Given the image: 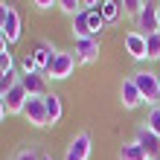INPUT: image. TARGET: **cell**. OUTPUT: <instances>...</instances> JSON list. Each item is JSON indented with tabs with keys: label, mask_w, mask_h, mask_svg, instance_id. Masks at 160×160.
Masks as SVG:
<instances>
[{
	"label": "cell",
	"mask_w": 160,
	"mask_h": 160,
	"mask_svg": "<svg viewBox=\"0 0 160 160\" xmlns=\"http://www.w3.org/2000/svg\"><path fill=\"white\" fill-rule=\"evenodd\" d=\"M131 82H134L137 90L143 93V99H146L148 108H154L157 102H160V82H157V73H152V70H134V73H131Z\"/></svg>",
	"instance_id": "6da1fadb"
},
{
	"label": "cell",
	"mask_w": 160,
	"mask_h": 160,
	"mask_svg": "<svg viewBox=\"0 0 160 160\" xmlns=\"http://www.w3.org/2000/svg\"><path fill=\"white\" fill-rule=\"evenodd\" d=\"M76 55L73 52H61L55 55V61L50 64V70H47V79H52V82H64V79H70L73 76V70H76Z\"/></svg>",
	"instance_id": "7a4b0ae2"
},
{
	"label": "cell",
	"mask_w": 160,
	"mask_h": 160,
	"mask_svg": "<svg viewBox=\"0 0 160 160\" xmlns=\"http://www.w3.org/2000/svg\"><path fill=\"white\" fill-rule=\"evenodd\" d=\"M137 32L140 35H154V32H160V18H157V3L154 0H146V6H143V12H140L137 18Z\"/></svg>",
	"instance_id": "3957f363"
},
{
	"label": "cell",
	"mask_w": 160,
	"mask_h": 160,
	"mask_svg": "<svg viewBox=\"0 0 160 160\" xmlns=\"http://www.w3.org/2000/svg\"><path fill=\"white\" fill-rule=\"evenodd\" d=\"M29 125L35 128H47L50 125V119H47V108H44V96H29L23 105V114H21Z\"/></svg>",
	"instance_id": "277c9868"
},
{
	"label": "cell",
	"mask_w": 160,
	"mask_h": 160,
	"mask_svg": "<svg viewBox=\"0 0 160 160\" xmlns=\"http://www.w3.org/2000/svg\"><path fill=\"white\" fill-rule=\"evenodd\" d=\"M90 143H93V140H90L88 131H79V134L70 140L67 152H64V160H88L90 152H93V146H90Z\"/></svg>",
	"instance_id": "5b68a950"
},
{
	"label": "cell",
	"mask_w": 160,
	"mask_h": 160,
	"mask_svg": "<svg viewBox=\"0 0 160 160\" xmlns=\"http://www.w3.org/2000/svg\"><path fill=\"white\" fill-rule=\"evenodd\" d=\"M76 47H73V55H76L79 64H93L99 61V38H73Z\"/></svg>",
	"instance_id": "8992f818"
},
{
	"label": "cell",
	"mask_w": 160,
	"mask_h": 160,
	"mask_svg": "<svg viewBox=\"0 0 160 160\" xmlns=\"http://www.w3.org/2000/svg\"><path fill=\"white\" fill-rule=\"evenodd\" d=\"M134 143H140V146H143V152L152 157V160H160V137H157L148 125H140V128H137Z\"/></svg>",
	"instance_id": "52a82bcc"
},
{
	"label": "cell",
	"mask_w": 160,
	"mask_h": 160,
	"mask_svg": "<svg viewBox=\"0 0 160 160\" xmlns=\"http://www.w3.org/2000/svg\"><path fill=\"white\" fill-rule=\"evenodd\" d=\"M55 55H58V50H55L50 41H38L35 50H32V58H35V64H38V70L44 76H47V70H50V64L55 61Z\"/></svg>",
	"instance_id": "ba28073f"
},
{
	"label": "cell",
	"mask_w": 160,
	"mask_h": 160,
	"mask_svg": "<svg viewBox=\"0 0 160 160\" xmlns=\"http://www.w3.org/2000/svg\"><path fill=\"white\" fill-rule=\"evenodd\" d=\"M119 102H122V108H125V111H134V108H140V105L146 102L143 93L137 90V84L131 82V76L122 82V88H119Z\"/></svg>",
	"instance_id": "9c48e42d"
},
{
	"label": "cell",
	"mask_w": 160,
	"mask_h": 160,
	"mask_svg": "<svg viewBox=\"0 0 160 160\" xmlns=\"http://www.w3.org/2000/svg\"><path fill=\"white\" fill-rule=\"evenodd\" d=\"M122 44H125V50H128V55L134 61H146V35H140L137 29H131V32H125Z\"/></svg>",
	"instance_id": "30bf717a"
},
{
	"label": "cell",
	"mask_w": 160,
	"mask_h": 160,
	"mask_svg": "<svg viewBox=\"0 0 160 160\" xmlns=\"http://www.w3.org/2000/svg\"><path fill=\"white\" fill-rule=\"evenodd\" d=\"M29 99V93L23 90V84H15L12 90L3 96V105H6V114H23V105Z\"/></svg>",
	"instance_id": "8fae6325"
},
{
	"label": "cell",
	"mask_w": 160,
	"mask_h": 160,
	"mask_svg": "<svg viewBox=\"0 0 160 160\" xmlns=\"http://www.w3.org/2000/svg\"><path fill=\"white\" fill-rule=\"evenodd\" d=\"M3 38L9 41V44H18L21 41V35H23V21H21V15H18V9L12 6V12H9V21H6V26H3Z\"/></svg>",
	"instance_id": "7c38bea8"
},
{
	"label": "cell",
	"mask_w": 160,
	"mask_h": 160,
	"mask_svg": "<svg viewBox=\"0 0 160 160\" xmlns=\"http://www.w3.org/2000/svg\"><path fill=\"white\" fill-rule=\"evenodd\" d=\"M21 84L29 96H47V76L44 73H32V76H21Z\"/></svg>",
	"instance_id": "4fadbf2b"
},
{
	"label": "cell",
	"mask_w": 160,
	"mask_h": 160,
	"mask_svg": "<svg viewBox=\"0 0 160 160\" xmlns=\"http://www.w3.org/2000/svg\"><path fill=\"white\" fill-rule=\"evenodd\" d=\"M44 108H47V119H50V125H55V122L61 119V114H64L58 93H47V96H44Z\"/></svg>",
	"instance_id": "5bb4252c"
},
{
	"label": "cell",
	"mask_w": 160,
	"mask_h": 160,
	"mask_svg": "<svg viewBox=\"0 0 160 160\" xmlns=\"http://www.w3.org/2000/svg\"><path fill=\"white\" fill-rule=\"evenodd\" d=\"M99 12H102V18H105L108 23H117L122 18V0H102Z\"/></svg>",
	"instance_id": "9a60e30c"
},
{
	"label": "cell",
	"mask_w": 160,
	"mask_h": 160,
	"mask_svg": "<svg viewBox=\"0 0 160 160\" xmlns=\"http://www.w3.org/2000/svg\"><path fill=\"white\" fill-rule=\"evenodd\" d=\"M73 38H93L90 23H88V9H82V12L73 18Z\"/></svg>",
	"instance_id": "2e32d148"
},
{
	"label": "cell",
	"mask_w": 160,
	"mask_h": 160,
	"mask_svg": "<svg viewBox=\"0 0 160 160\" xmlns=\"http://www.w3.org/2000/svg\"><path fill=\"white\" fill-rule=\"evenodd\" d=\"M119 160H152V157L143 152V146H140V143H128V146L119 148Z\"/></svg>",
	"instance_id": "e0dca14e"
},
{
	"label": "cell",
	"mask_w": 160,
	"mask_h": 160,
	"mask_svg": "<svg viewBox=\"0 0 160 160\" xmlns=\"http://www.w3.org/2000/svg\"><path fill=\"white\" fill-rule=\"evenodd\" d=\"M88 23H90L93 38H99V35H102V29L108 26V21L102 18V12H99V9H88Z\"/></svg>",
	"instance_id": "ac0fdd59"
},
{
	"label": "cell",
	"mask_w": 160,
	"mask_h": 160,
	"mask_svg": "<svg viewBox=\"0 0 160 160\" xmlns=\"http://www.w3.org/2000/svg\"><path fill=\"white\" fill-rule=\"evenodd\" d=\"M15 84H21V73L18 70H9V73H0V99L6 96L9 90L15 88Z\"/></svg>",
	"instance_id": "d6986e66"
},
{
	"label": "cell",
	"mask_w": 160,
	"mask_h": 160,
	"mask_svg": "<svg viewBox=\"0 0 160 160\" xmlns=\"http://www.w3.org/2000/svg\"><path fill=\"white\" fill-rule=\"evenodd\" d=\"M146 61H160V35H148L146 38Z\"/></svg>",
	"instance_id": "ffe728a7"
},
{
	"label": "cell",
	"mask_w": 160,
	"mask_h": 160,
	"mask_svg": "<svg viewBox=\"0 0 160 160\" xmlns=\"http://www.w3.org/2000/svg\"><path fill=\"white\" fill-rule=\"evenodd\" d=\"M32 73H41V70H38V64H35L32 52H26L21 58V76H32Z\"/></svg>",
	"instance_id": "44dd1931"
},
{
	"label": "cell",
	"mask_w": 160,
	"mask_h": 160,
	"mask_svg": "<svg viewBox=\"0 0 160 160\" xmlns=\"http://www.w3.org/2000/svg\"><path fill=\"white\" fill-rule=\"evenodd\" d=\"M143 6H146V0H122V12L131 15V18H137L143 12Z\"/></svg>",
	"instance_id": "7402d4cb"
},
{
	"label": "cell",
	"mask_w": 160,
	"mask_h": 160,
	"mask_svg": "<svg viewBox=\"0 0 160 160\" xmlns=\"http://www.w3.org/2000/svg\"><path fill=\"white\" fill-rule=\"evenodd\" d=\"M146 125L154 131V134L160 137V105H154L152 111H148V117H146Z\"/></svg>",
	"instance_id": "603a6c76"
},
{
	"label": "cell",
	"mask_w": 160,
	"mask_h": 160,
	"mask_svg": "<svg viewBox=\"0 0 160 160\" xmlns=\"http://www.w3.org/2000/svg\"><path fill=\"white\" fill-rule=\"evenodd\" d=\"M58 9H61V12H67V15H73V18H76L79 12H82V0H58Z\"/></svg>",
	"instance_id": "cb8c5ba5"
},
{
	"label": "cell",
	"mask_w": 160,
	"mask_h": 160,
	"mask_svg": "<svg viewBox=\"0 0 160 160\" xmlns=\"http://www.w3.org/2000/svg\"><path fill=\"white\" fill-rule=\"evenodd\" d=\"M12 160H41V152H38L35 146H23L21 152L12 157Z\"/></svg>",
	"instance_id": "d4e9b609"
},
{
	"label": "cell",
	"mask_w": 160,
	"mask_h": 160,
	"mask_svg": "<svg viewBox=\"0 0 160 160\" xmlns=\"http://www.w3.org/2000/svg\"><path fill=\"white\" fill-rule=\"evenodd\" d=\"M9 70H15V58H12V52H0V73H9Z\"/></svg>",
	"instance_id": "484cf974"
},
{
	"label": "cell",
	"mask_w": 160,
	"mask_h": 160,
	"mask_svg": "<svg viewBox=\"0 0 160 160\" xmlns=\"http://www.w3.org/2000/svg\"><path fill=\"white\" fill-rule=\"evenodd\" d=\"M9 12H12V3H3V0H0V32H3V26L9 21Z\"/></svg>",
	"instance_id": "4316f807"
},
{
	"label": "cell",
	"mask_w": 160,
	"mask_h": 160,
	"mask_svg": "<svg viewBox=\"0 0 160 160\" xmlns=\"http://www.w3.org/2000/svg\"><path fill=\"white\" fill-rule=\"evenodd\" d=\"M35 9H41V12H50L52 6H58V0H32Z\"/></svg>",
	"instance_id": "83f0119b"
},
{
	"label": "cell",
	"mask_w": 160,
	"mask_h": 160,
	"mask_svg": "<svg viewBox=\"0 0 160 160\" xmlns=\"http://www.w3.org/2000/svg\"><path fill=\"white\" fill-rule=\"evenodd\" d=\"M0 52H9V41L3 38V35H0Z\"/></svg>",
	"instance_id": "f1b7e54d"
},
{
	"label": "cell",
	"mask_w": 160,
	"mask_h": 160,
	"mask_svg": "<svg viewBox=\"0 0 160 160\" xmlns=\"http://www.w3.org/2000/svg\"><path fill=\"white\" fill-rule=\"evenodd\" d=\"M6 117H9V114H6V105H3V99H0V122H3Z\"/></svg>",
	"instance_id": "f546056e"
},
{
	"label": "cell",
	"mask_w": 160,
	"mask_h": 160,
	"mask_svg": "<svg viewBox=\"0 0 160 160\" xmlns=\"http://www.w3.org/2000/svg\"><path fill=\"white\" fill-rule=\"evenodd\" d=\"M41 160H52V157H50V154H41Z\"/></svg>",
	"instance_id": "4dcf8cb0"
},
{
	"label": "cell",
	"mask_w": 160,
	"mask_h": 160,
	"mask_svg": "<svg viewBox=\"0 0 160 160\" xmlns=\"http://www.w3.org/2000/svg\"><path fill=\"white\" fill-rule=\"evenodd\" d=\"M157 82H160V73H157Z\"/></svg>",
	"instance_id": "1f68e13d"
},
{
	"label": "cell",
	"mask_w": 160,
	"mask_h": 160,
	"mask_svg": "<svg viewBox=\"0 0 160 160\" xmlns=\"http://www.w3.org/2000/svg\"><path fill=\"white\" fill-rule=\"evenodd\" d=\"M157 35H160V32H157Z\"/></svg>",
	"instance_id": "d6a6232c"
}]
</instances>
